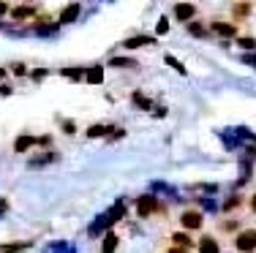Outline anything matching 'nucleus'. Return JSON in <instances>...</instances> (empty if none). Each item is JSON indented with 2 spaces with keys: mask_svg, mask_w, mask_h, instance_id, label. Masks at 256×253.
<instances>
[{
  "mask_svg": "<svg viewBox=\"0 0 256 253\" xmlns=\"http://www.w3.org/2000/svg\"><path fill=\"white\" fill-rule=\"evenodd\" d=\"M237 44H240L242 49H256V38H251V35H242V38H237Z\"/></svg>",
  "mask_w": 256,
  "mask_h": 253,
  "instance_id": "ddd939ff",
  "label": "nucleus"
},
{
  "mask_svg": "<svg viewBox=\"0 0 256 253\" xmlns=\"http://www.w3.org/2000/svg\"><path fill=\"white\" fill-rule=\"evenodd\" d=\"M232 245L240 253L256 251V229H240V232L234 234V240H232Z\"/></svg>",
  "mask_w": 256,
  "mask_h": 253,
  "instance_id": "f03ea898",
  "label": "nucleus"
},
{
  "mask_svg": "<svg viewBox=\"0 0 256 253\" xmlns=\"http://www.w3.org/2000/svg\"><path fill=\"white\" fill-rule=\"evenodd\" d=\"M196 248H199V251H212V253H218V251H221V245H218L216 240L210 237V234H204V237L199 240V245H196Z\"/></svg>",
  "mask_w": 256,
  "mask_h": 253,
  "instance_id": "9d476101",
  "label": "nucleus"
},
{
  "mask_svg": "<svg viewBox=\"0 0 256 253\" xmlns=\"http://www.w3.org/2000/svg\"><path fill=\"white\" fill-rule=\"evenodd\" d=\"M251 11H254V5H251V0H237L234 5H232V19L237 22V25H240V22H246L248 16H251Z\"/></svg>",
  "mask_w": 256,
  "mask_h": 253,
  "instance_id": "423d86ee",
  "label": "nucleus"
},
{
  "mask_svg": "<svg viewBox=\"0 0 256 253\" xmlns=\"http://www.w3.org/2000/svg\"><path fill=\"white\" fill-rule=\"evenodd\" d=\"M207 30H210V27H204L202 22H196V19H191V22H188V33H191V35H196V38H204V35H207Z\"/></svg>",
  "mask_w": 256,
  "mask_h": 253,
  "instance_id": "9b49d317",
  "label": "nucleus"
},
{
  "mask_svg": "<svg viewBox=\"0 0 256 253\" xmlns=\"http://www.w3.org/2000/svg\"><path fill=\"white\" fill-rule=\"evenodd\" d=\"M166 30H169V22L161 19V22H158V33H166Z\"/></svg>",
  "mask_w": 256,
  "mask_h": 253,
  "instance_id": "aec40b11",
  "label": "nucleus"
},
{
  "mask_svg": "<svg viewBox=\"0 0 256 253\" xmlns=\"http://www.w3.org/2000/svg\"><path fill=\"white\" fill-rule=\"evenodd\" d=\"M180 226L188 229V232H199V229L204 226V215L199 213V210H182L180 215Z\"/></svg>",
  "mask_w": 256,
  "mask_h": 253,
  "instance_id": "7ed1b4c3",
  "label": "nucleus"
},
{
  "mask_svg": "<svg viewBox=\"0 0 256 253\" xmlns=\"http://www.w3.org/2000/svg\"><path fill=\"white\" fill-rule=\"evenodd\" d=\"M25 3H33V0H25Z\"/></svg>",
  "mask_w": 256,
  "mask_h": 253,
  "instance_id": "4be33fe9",
  "label": "nucleus"
},
{
  "mask_svg": "<svg viewBox=\"0 0 256 253\" xmlns=\"http://www.w3.org/2000/svg\"><path fill=\"white\" fill-rule=\"evenodd\" d=\"M76 16H79V5H76V3L66 5V8L60 11V22H74Z\"/></svg>",
  "mask_w": 256,
  "mask_h": 253,
  "instance_id": "1a4fd4ad",
  "label": "nucleus"
},
{
  "mask_svg": "<svg viewBox=\"0 0 256 253\" xmlns=\"http://www.w3.org/2000/svg\"><path fill=\"white\" fill-rule=\"evenodd\" d=\"M8 3H6V0H0V16H6V14H8Z\"/></svg>",
  "mask_w": 256,
  "mask_h": 253,
  "instance_id": "6ab92c4d",
  "label": "nucleus"
},
{
  "mask_svg": "<svg viewBox=\"0 0 256 253\" xmlns=\"http://www.w3.org/2000/svg\"><path fill=\"white\" fill-rule=\"evenodd\" d=\"M88 82L90 84H98L101 82V68H90L88 71Z\"/></svg>",
  "mask_w": 256,
  "mask_h": 253,
  "instance_id": "2eb2a0df",
  "label": "nucleus"
},
{
  "mask_svg": "<svg viewBox=\"0 0 256 253\" xmlns=\"http://www.w3.org/2000/svg\"><path fill=\"white\" fill-rule=\"evenodd\" d=\"M172 11H174V19H180L182 25H188V22L196 16V5L194 3H174Z\"/></svg>",
  "mask_w": 256,
  "mask_h": 253,
  "instance_id": "39448f33",
  "label": "nucleus"
},
{
  "mask_svg": "<svg viewBox=\"0 0 256 253\" xmlns=\"http://www.w3.org/2000/svg\"><path fill=\"white\" fill-rule=\"evenodd\" d=\"M142 44H153V38H131V41H126L128 49H131V46H142Z\"/></svg>",
  "mask_w": 256,
  "mask_h": 253,
  "instance_id": "dca6fc26",
  "label": "nucleus"
},
{
  "mask_svg": "<svg viewBox=\"0 0 256 253\" xmlns=\"http://www.w3.org/2000/svg\"><path fill=\"white\" fill-rule=\"evenodd\" d=\"M33 144H36V139H30V136H20L16 144H14V150H16V153H25L28 147H33Z\"/></svg>",
  "mask_w": 256,
  "mask_h": 253,
  "instance_id": "f8f14e48",
  "label": "nucleus"
},
{
  "mask_svg": "<svg viewBox=\"0 0 256 253\" xmlns=\"http://www.w3.org/2000/svg\"><path fill=\"white\" fill-rule=\"evenodd\" d=\"M8 14H11V19H36V8H33V5H16V8H11L8 11Z\"/></svg>",
  "mask_w": 256,
  "mask_h": 253,
  "instance_id": "6e6552de",
  "label": "nucleus"
},
{
  "mask_svg": "<svg viewBox=\"0 0 256 253\" xmlns=\"http://www.w3.org/2000/svg\"><path fill=\"white\" fill-rule=\"evenodd\" d=\"M210 33L221 35V38H234L237 35V22H224V19H210L207 22Z\"/></svg>",
  "mask_w": 256,
  "mask_h": 253,
  "instance_id": "20e7f679",
  "label": "nucleus"
},
{
  "mask_svg": "<svg viewBox=\"0 0 256 253\" xmlns=\"http://www.w3.org/2000/svg\"><path fill=\"white\" fill-rule=\"evenodd\" d=\"M156 210H158V204H156V199H153V196H142V199L136 202V213L142 215V218H150V215H153Z\"/></svg>",
  "mask_w": 256,
  "mask_h": 253,
  "instance_id": "0eeeda50",
  "label": "nucleus"
},
{
  "mask_svg": "<svg viewBox=\"0 0 256 253\" xmlns=\"http://www.w3.org/2000/svg\"><path fill=\"white\" fill-rule=\"evenodd\" d=\"M118 248V237L114 234H106V240H104V251H114Z\"/></svg>",
  "mask_w": 256,
  "mask_h": 253,
  "instance_id": "4468645a",
  "label": "nucleus"
},
{
  "mask_svg": "<svg viewBox=\"0 0 256 253\" xmlns=\"http://www.w3.org/2000/svg\"><path fill=\"white\" fill-rule=\"evenodd\" d=\"M218 226H221L224 232H234V229H237V221H221Z\"/></svg>",
  "mask_w": 256,
  "mask_h": 253,
  "instance_id": "f3484780",
  "label": "nucleus"
},
{
  "mask_svg": "<svg viewBox=\"0 0 256 253\" xmlns=\"http://www.w3.org/2000/svg\"><path fill=\"white\" fill-rule=\"evenodd\" d=\"M169 240H172V245H166L169 253H186V251L196 248V243H194V237L188 234V229H182V232H172V234H169Z\"/></svg>",
  "mask_w": 256,
  "mask_h": 253,
  "instance_id": "f257e3e1",
  "label": "nucleus"
},
{
  "mask_svg": "<svg viewBox=\"0 0 256 253\" xmlns=\"http://www.w3.org/2000/svg\"><path fill=\"white\" fill-rule=\"evenodd\" d=\"M248 207H251V213H256V194H251V199H248Z\"/></svg>",
  "mask_w": 256,
  "mask_h": 253,
  "instance_id": "412c9836",
  "label": "nucleus"
},
{
  "mask_svg": "<svg viewBox=\"0 0 256 253\" xmlns=\"http://www.w3.org/2000/svg\"><path fill=\"white\" fill-rule=\"evenodd\" d=\"M101 134H106V128H104V125H93V128L88 131V136H101Z\"/></svg>",
  "mask_w": 256,
  "mask_h": 253,
  "instance_id": "a211bd4d",
  "label": "nucleus"
}]
</instances>
